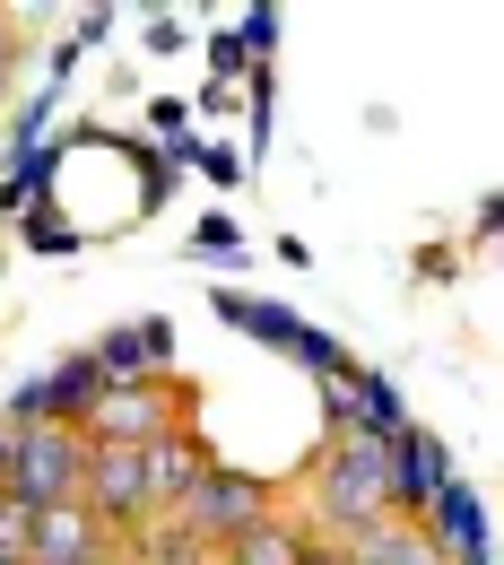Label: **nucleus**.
<instances>
[{"label": "nucleus", "mask_w": 504, "mask_h": 565, "mask_svg": "<svg viewBox=\"0 0 504 565\" xmlns=\"http://www.w3.org/2000/svg\"><path fill=\"white\" fill-rule=\"evenodd\" d=\"M392 522V435H331L313 461V540L357 548Z\"/></svg>", "instance_id": "1"}, {"label": "nucleus", "mask_w": 504, "mask_h": 565, "mask_svg": "<svg viewBox=\"0 0 504 565\" xmlns=\"http://www.w3.org/2000/svg\"><path fill=\"white\" fill-rule=\"evenodd\" d=\"M279 513V488L270 479H253V470H226V461H210L192 488H183V504H174V522L210 548V557H226L244 531H261Z\"/></svg>", "instance_id": "2"}, {"label": "nucleus", "mask_w": 504, "mask_h": 565, "mask_svg": "<svg viewBox=\"0 0 504 565\" xmlns=\"http://www.w3.org/2000/svg\"><path fill=\"white\" fill-rule=\"evenodd\" d=\"M78 479H87L78 426H26V435H9V470H0V495H9V504H26V513L78 504Z\"/></svg>", "instance_id": "3"}, {"label": "nucleus", "mask_w": 504, "mask_h": 565, "mask_svg": "<svg viewBox=\"0 0 504 565\" xmlns=\"http://www.w3.org/2000/svg\"><path fill=\"white\" fill-rule=\"evenodd\" d=\"M183 409H192L183 383H122V392H96V409L78 418V444L87 452H140L157 435H174Z\"/></svg>", "instance_id": "4"}, {"label": "nucleus", "mask_w": 504, "mask_h": 565, "mask_svg": "<svg viewBox=\"0 0 504 565\" xmlns=\"http://www.w3.org/2000/svg\"><path fill=\"white\" fill-rule=\"evenodd\" d=\"M87 356H96L105 392H122V383H165V365H174V331H165V313H148V322H114Z\"/></svg>", "instance_id": "5"}, {"label": "nucleus", "mask_w": 504, "mask_h": 565, "mask_svg": "<svg viewBox=\"0 0 504 565\" xmlns=\"http://www.w3.org/2000/svg\"><path fill=\"white\" fill-rule=\"evenodd\" d=\"M435 488H452V452H443V435L400 426V435H392V522H418V513L435 504Z\"/></svg>", "instance_id": "6"}, {"label": "nucleus", "mask_w": 504, "mask_h": 565, "mask_svg": "<svg viewBox=\"0 0 504 565\" xmlns=\"http://www.w3.org/2000/svg\"><path fill=\"white\" fill-rule=\"evenodd\" d=\"M114 531L87 513V504H53V513H35V531H26V565H114Z\"/></svg>", "instance_id": "7"}, {"label": "nucleus", "mask_w": 504, "mask_h": 565, "mask_svg": "<svg viewBox=\"0 0 504 565\" xmlns=\"http://www.w3.org/2000/svg\"><path fill=\"white\" fill-rule=\"evenodd\" d=\"M78 504L122 540L148 522V488H140V452H87V479H78Z\"/></svg>", "instance_id": "8"}, {"label": "nucleus", "mask_w": 504, "mask_h": 565, "mask_svg": "<svg viewBox=\"0 0 504 565\" xmlns=\"http://www.w3.org/2000/svg\"><path fill=\"white\" fill-rule=\"evenodd\" d=\"M210 470V444L192 435V426H174V435H157V444H140V488H148V522L157 513H174L183 504V488Z\"/></svg>", "instance_id": "9"}, {"label": "nucleus", "mask_w": 504, "mask_h": 565, "mask_svg": "<svg viewBox=\"0 0 504 565\" xmlns=\"http://www.w3.org/2000/svg\"><path fill=\"white\" fill-rule=\"evenodd\" d=\"M418 531L435 540V557H443V565H487V522H479V495L461 488V479L435 488V504L418 513Z\"/></svg>", "instance_id": "10"}, {"label": "nucleus", "mask_w": 504, "mask_h": 565, "mask_svg": "<svg viewBox=\"0 0 504 565\" xmlns=\"http://www.w3.org/2000/svg\"><path fill=\"white\" fill-rule=\"evenodd\" d=\"M35 392H44V426H78L87 409H96V392H105V374H96V356L78 349V356H62L53 374H35Z\"/></svg>", "instance_id": "11"}, {"label": "nucleus", "mask_w": 504, "mask_h": 565, "mask_svg": "<svg viewBox=\"0 0 504 565\" xmlns=\"http://www.w3.org/2000/svg\"><path fill=\"white\" fill-rule=\"evenodd\" d=\"M304 540H313L304 522H288V513H270L261 531H244V540H235L226 557H210V565H296V557H304Z\"/></svg>", "instance_id": "12"}, {"label": "nucleus", "mask_w": 504, "mask_h": 565, "mask_svg": "<svg viewBox=\"0 0 504 565\" xmlns=\"http://www.w3.org/2000/svg\"><path fill=\"white\" fill-rule=\"evenodd\" d=\"M348 557H357V565H443V557H435V540L418 531V522H383V531H365Z\"/></svg>", "instance_id": "13"}, {"label": "nucleus", "mask_w": 504, "mask_h": 565, "mask_svg": "<svg viewBox=\"0 0 504 565\" xmlns=\"http://www.w3.org/2000/svg\"><path fill=\"white\" fill-rule=\"evenodd\" d=\"M217 322H235V331H253V340H270V349L296 340V313H279L270 296H217Z\"/></svg>", "instance_id": "14"}, {"label": "nucleus", "mask_w": 504, "mask_h": 565, "mask_svg": "<svg viewBox=\"0 0 504 565\" xmlns=\"http://www.w3.org/2000/svg\"><path fill=\"white\" fill-rule=\"evenodd\" d=\"M288 356H296V365H313V383H322V374H340V365H348V356H340V340H322V331H304V322H296V340H288Z\"/></svg>", "instance_id": "15"}, {"label": "nucleus", "mask_w": 504, "mask_h": 565, "mask_svg": "<svg viewBox=\"0 0 504 565\" xmlns=\"http://www.w3.org/2000/svg\"><path fill=\"white\" fill-rule=\"evenodd\" d=\"M235 44H244V53H270V44H279V18H270V9H253V18H244V35H235Z\"/></svg>", "instance_id": "16"}, {"label": "nucleus", "mask_w": 504, "mask_h": 565, "mask_svg": "<svg viewBox=\"0 0 504 565\" xmlns=\"http://www.w3.org/2000/svg\"><path fill=\"white\" fill-rule=\"evenodd\" d=\"M26 531H35V513H26V504H9V495H0V548H26Z\"/></svg>", "instance_id": "17"}, {"label": "nucleus", "mask_w": 504, "mask_h": 565, "mask_svg": "<svg viewBox=\"0 0 504 565\" xmlns=\"http://www.w3.org/2000/svg\"><path fill=\"white\" fill-rule=\"evenodd\" d=\"M244 62H253V53H244V44H235V35H217V44H210V71H217V87H226V78L244 71Z\"/></svg>", "instance_id": "18"}, {"label": "nucleus", "mask_w": 504, "mask_h": 565, "mask_svg": "<svg viewBox=\"0 0 504 565\" xmlns=\"http://www.w3.org/2000/svg\"><path fill=\"white\" fill-rule=\"evenodd\" d=\"M26 235H35V253H71V244H78L71 226H62V217H35V226H26Z\"/></svg>", "instance_id": "19"}, {"label": "nucleus", "mask_w": 504, "mask_h": 565, "mask_svg": "<svg viewBox=\"0 0 504 565\" xmlns=\"http://www.w3.org/2000/svg\"><path fill=\"white\" fill-rule=\"evenodd\" d=\"M192 244H201V253H235V244H244V235H235V226H226V217H210V226H201V235H192Z\"/></svg>", "instance_id": "20"}, {"label": "nucleus", "mask_w": 504, "mask_h": 565, "mask_svg": "<svg viewBox=\"0 0 504 565\" xmlns=\"http://www.w3.org/2000/svg\"><path fill=\"white\" fill-rule=\"evenodd\" d=\"M201 166H210L217 183H235V174H244V157H235V148H201Z\"/></svg>", "instance_id": "21"}, {"label": "nucleus", "mask_w": 504, "mask_h": 565, "mask_svg": "<svg viewBox=\"0 0 504 565\" xmlns=\"http://www.w3.org/2000/svg\"><path fill=\"white\" fill-rule=\"evenodd\" d=\"M296 565H357V557H348V548H331V540H304V557H296Z\"/></svg>", "instance_id": "22"}, {"label": "nucleus", "mask_w": 504, "mask_h": 565, "mask_svg": "<svg viewBox=\"0 0 504 565\" xmlns=\"http://www.w3.org/2000/svg\"><path fill=\"white\" fill-rule=\"evenodd\" d=\"M9 44H18V26H9V9H0V62H9Z\"/></svg>", "instance_id": "23"}, {"label": "nucleus", "mask_w": 504, "mask_h": 565, "mask_svg": "<svg viewBox=\"0 0 504 565\" xmlns=\"http://www.w3.org/2000/svg\"><path fill=\"white\" fill-rule=\"evenodd\" d=\"M0 565H26V548H0Z\"/></svg>", "instance_id": "24"}, {"label": "nucleus", "mask_w": 504, "mask_h": 565, "mask_svg": "<svg viewBox=\"0 0 504 565\" xmlns=\"http://www.w3.org/2000/svg\"><path fill=\"white\" fill-rule=\"evenodd\" d=\"M0 470H9V426H0Z\"/></svg>", "instance_id": "25"}]
</instances>
